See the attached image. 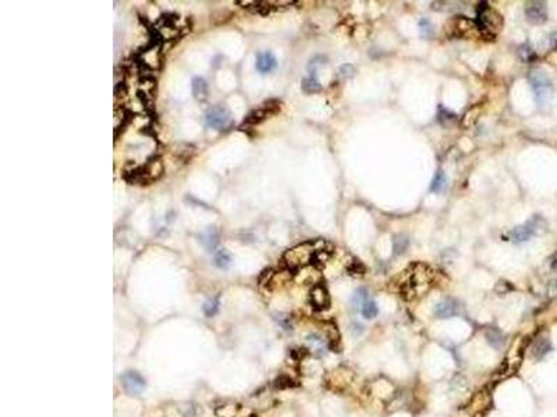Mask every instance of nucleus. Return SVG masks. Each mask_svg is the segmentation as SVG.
I'll list each match as a JSON object with an SVG mask.
<instances>
[{"label":"nucleus","mask_w":557,"mask_h":417,"mask_svg":"<svg viewBox=\"0 0 557 417\" xmlns=\"http://www.w3.org/2000/svg\"><path fill=\"white\" fill-rule=\"evenodd\" d=\"M320 89H322V85L313 74H311L309 77H307L303 81V91L307 94H316Z\"/></svg>","instance_id":"20"},{"label":"nucleus","mask_w":557,"mask_h":417,"mask_svg":"<svg viewBox=\"0 0 557 417\" xmlns=\"http://www.w3.org/2000/svg\"><path fill=\"white\" fill-rule=\"evenodd\" d=\"M446 185H447L446 175H444V173H443L441 170H439L437 173L434 174L432 185H431V191H432V192H436V194H440V192H443V191L446 189Z\"/></svg>","instance_id":"21"},{"label":"nucleus","mask_w":557,"mask_h":417,"mask_svg":"<svg viewBox=\"0 0 557 417\" xmlns=\"http://www.w3.org/2000/svg\"><path fill=\"white\" fill-rule=\"evenodd\" d=\"M122 382L127 392L138 395L145 389V380L135 371H127L122 375Z\"/></svg>","instance_id":"10"},{"label":"nucleus","mask_w":557,"mask_h":417,"mask_svg":"<svg viewBox=\"0 0 557 417\" xmlns=\"http://www.w3.org/2000/svg\"><path fill=\"white\" fill-rule=\"evenodd\" d=\"M139 63L144 65L145 68L148 70H158L160 65V56L159 51L156 49V46L152 45L151 48L145 49L142 52V57L139 60Z\"/></svg>","instance_id":"14"},{"label":"nucleus","mask_w":557,"mask_h":417,"mask_svg":"<svg viewBox=\"0 0 557 417\" xmlns=\"http://www.w3.org/2000/svg\"><path fill=\"white\" fill-rule=\"evenodd\" d=\"M549 44L553 49H557V31L549 36Z\"/></svg>","instance_id":"30"},{"label":"nucleus","mask_w":557,"mask_h":417,"mask_svg":"<svg viewBox=\"0 0 557 417\" xmlns=\"http://www.w3.org/2000/svg\"><path fill=\"white\" fill-rule=\"evenodd\" d=\"M518 54H520V57H521V60H524V61H532V60H535L536 58L535 51H534L528 44H524L522 46H520Z\"/></svg>","instance_id":"24"},{"label":"nucleus","mask_w":557,"mask_h":417,"mask_svg":"<svg viewBox=\"0 0 557 417\" xmlns=\"http://www.w3.org/2000/svg\"><path fill=\"white\" fill-rule=\"evenodd\" d=\"M477 25L484 38L492 39L503 28V17L488 3H479L477 7Z\"/></svg>","instance_id":"1"},{"label":"nucleus","mask_w":557,"mask_h":417,"mask_svg":"<svg viewBox=\"0 0 557 417\" xmlns=\"http://www.w3.org/2000/svg\"><path fill=\"white\" fill-rule=\"evenodd\" d=\"M201 242L202 245L209 251V252H215V248L219 244V234L215 228H209L203 232L201 235Z\"/></svg>","instance_id":"17"},{"label":"nucleus","mask_w":557,"mask_h":417,"mask_svg":"<svg viewBox=\"0 0 557 417\" xmlns=\"http://www.w3.org/2000/svg\"><path fill=\"white\" fill-rule=\"evenodd\" d=\"M549 351L550 344L546 339H539L535 344V346H534V355H535L536 358H542L543 355H546Z\"/></svg>","instance_id":"25"},{"label":"nucleus","mask_w":557,"mask_h":417,"mask_svg":"<svg viewBox=\"0 0 557 417\" xmlns=\"http://www.w3.org/2000/svg\"><path fill=\"white\" fill-rule=\"evenodd\" d=\"M377 313H379L377 305L376 302L372 301V299H368V301L364 302V305L361 306V314L365 317V318H368V320L375 318V317L377 316Z\"/></svg>","instance_id":"22"},{"label":"nucleus","mask_w":557,"mask_h":417,"mask_svg":"<svg viewBox=\"0 0 557 417\" xmlns=\"http://www.w3.org/2000/svg\"><path fill=\"white\" fill-rule=\"evenodd\" d=\"M458 313H460V305L454 299H451V298L443 299L441 302H439L434 306V314L437 317H440V318H447V317L456 316Z\"/></svg>","instance_id":"11"},{"label":"nucleus","mask_w":557,"mask_h":417,"mask_svg":"<svg viewBox=\"0 0 557 417\" xmlns=\"http://www.w3.org/2000/svg\"><path fill=\"white\" fill-rule=\"evenodd\" d=\"M367 301H368V292H367V289L365 288H360V289H357L354 292L351 303H353V306H354L355 309H361L364 302H367Z\"/></svg>","instance_id":"23"},{"label":"nucleus","mask_w":557,"mask_h":417,"mask_svg":"<svg viewBox=\"0 0 557 417\" xmlns=\"http://www.w3.org/2000/svg\"><path fill=\"white\" fill-rule=\"evenodd\" d=\"M279 108H280L279 107V102H268V103H265L262 107L251 111V113L248 114V117H247L246 124H251V125L259 124V122L263 121L268 115L276 113Z\"/></svg>","instance_id":"9"},{"label":"nucleus","mask_w":557,"mask_h":417,"mask_svg":"<svg viewBox=\"0 0 557 417\" xmlns=\"http://www.w3.org/2000/svg\"><path fill=\"white\" fill-rule=\"evenodd\" d=\"M525 18L531 24H543L548 20V8L543 1H528L525 3Z\"/></svg>","instance_id":"8"},{"label":"nucleus","mask_w":557,"mask_h":417,"mask_svg":"<svg viewBox=\"0 0 557 417\" xmlns=\"http://www.w3.org/2000/svg\"><path fill=\"white\" fill-rule=\"evenodd\" d=\"M191 89H192V95H194V98H195L196 101L203 102L208 98V84L201 77H195V78L192 79Z\"/></svg>","instance_id":"16"},{"label":"nucleus","mask_w":557,"mask_h":417,"mask_svg":"<svg viewBox=\"0 0 557 417\" xmlns=\"http://www.w3.org/2000/svg\"><path fill=\"white\" fill-rule=\"evenodd\" d=\"M309 298H311L312 306H313L315 309H319V310L326 309V308L329 306V302H330L329 294H327L326 288L323 287L322 284H316L315 287L312 288Z\"/></svg>","instance_id":"13"},{"label":"nucleus","mask_w":557,"mask_h":417,"mask_svg":"<svg viewBox=\"0 0 557 417\" xmlns=\"http://www.w3.org/2000/svg\"><path fill=\"white\" fill-rule=\"evenodd\" d=\"M545 227H546V223H545V220H543L542 217L535 216L525 224L518 225L514 230H511L510 238H511V241L515 242V244H521V242H525V241H528L532 237H535L539 231L545 230Z\"/></svg>","instance_id":"5"},{"label":"nucleus","mask_w":557,"mask_h":417,"mask_svg":"<svg viewBox=\"0 0 557 417\" xmlns=\"http://www.w3.org/2000/svg\"><path fill=\"white\" fill-rule=\"evenodd\" d=\"M447 32L450 36H457V38H478L482 36L481 29L477 25L474 20H470L464 15L454 17L451 21L447 24Z\"/></svg>","instance_id":"3"},{"label":"nucleus","mask_w":557,"mask_h":417,"mask_svg":"<svg viewBox=\"0 0 557 417\" xmlns=\"http://www.w3.org/2000/svg\"><path fill=\"white\" fill-rule=\"evenodd\" d=\"M277 61L276 57L273 56V53L270 52H259L256 54V61H255V67L256 70L261 72V74H269L276 68Z\"/></svg>","instance_id":"12"},{"label":"nucleus","mask_w":557,"mask_h":417,"mask_svg":"<svg viewBox=\"0 0 557 417\" xmlns=\"http://www.w3.org/2000/svg\"><path fill=\"white\" fill-rule=\"evenodd\" d=\"M340 72H341V75H343V77H346V78H347V77H353V75H354L355 68L351 64H344L340 68Z\"/></svg>","instance_id":"29"},{"label":"nucleus","mask_w":557,"mask_h":417,"mask_svg":"<svg viewBox=\"0 0 557 417\" xmlns=\"http://www.w3.org/2000/svg\"><path fill=\"white\" fill-rule=\"evenodd\" d=\"M481 111H482V106H475V107L470 108V110L464 114L463 121H461V125H463L464 128H470V127H472V125L478 121V118H479V115H481Z\"/></svg>","instance_id":"18"},{"label":"nucleus","mask_w":557,"mask_h":417,"mask_svg":"<svg viewBox=\"0 0 557 417\" xmlns=\"http://www.w3.org/2000/svg\"><path fill=\"white\" fill-rule=\"evenodd\" d=\"M420 29H421V35L427 36V38H429V36L433 34L432 24H431V21H429V20H421V21H420Z\"/></svg>","instance_id":"27"},{"label":"nucleus","mask_w":557,"mask_h":417,"mask_svg":"<svg viewBox=\"0 0 557 417\" xmlns=\"http://www.w3.org/2000/svg\"><path fill=\"white\" fill-rule=\"evenodd\" d=\"M217 309H219V298H213V299H209L208 302L203 305V312H205V314L208 317H212L216 314Z\"/></svg>","instance_id":"26"},{"label":"nucleus","mask_w":557,"mask_h":417,"mask_svg":"<svg viewBox=\"0 0 557 417\" xmlns=\"http://www.w3.org/2000/svg\"><path fill=\"white\" fill-rule=\"evenodd\" d=\"M393 244H394V251H396V253L398 255V253L404 252L405 248H407V244H408V241L403 237H396V239L393 241Z\"/></svg>","instance_id":"28"},{"label":"nucleus","mask_w":557,"mask_h":417,"mask_svg":"<svg viewBox=\"0 0 557 417\" xmlns=\"http://www.w3.org/2000/svg\"><path fill=\"white\" fill-rule=\"evenodd\" d=\"M489 405H491V395L486 391H482L477 394V396H474L470 405V413H472L474 416L484 415L485 410L489 408Z\"/></svg>","instance_id":"15"},{"label":"nucleus","mask_w":557,"mask_h":417,"mask_svg":"<svg viewBox=\"0 0 557 417\" xmlns=\"http://www.w3.org/2000/svg\"><path fill=\"white\" fill-rule=\"evenodd\" d=\"M213 263H215V266L219 267V268H222V270H226V268H229L230 263H232V258H230V255H229V252H227V251L222 249V251H217V252H215V256H213Z\"/></svg>","instance_id":"19"},{"label":"nucleus","mask_w":557,"mask_h":417,"mask_svg":"<svg viewBox=\"0 0 557 417\" xmlns=\"http://www.w3.org/2000/svg\"><path fill=\"white\" fill-rule=\"evenodd\" d=\"M205 122L209 128H213V130H229L233 125L232 113L223 104H217L208 110V113L205 114Z\"/></svg>","instance_id":"4"},{"label":"nucleus","mask_w":557,"mask_h":417,"mask_svg":"<svg viewBox=\"0 0 557 417\" xmlns=\"http://www.w3.org/2000/svg\"><path fill=\"white\" fill-rule=\"evenodd\" d=\"M529 82L535 92L538 103L545 104L546 102H549L552 98V92H553V87H552V81L545 72L532 71L529 74Z\"/></svg>","instance_id":"6"},{"label":"nucleus","mask_w":557,"mask_h":417,"mask_svg":"<svg viewBox=\"0 0 557 417\" xmlns=\"http://www.w3.org/2000/svg\"><path fill=\"white\" fill-rule=\"evenodd\" d=\"M315 252H316L315 242H307V244L298 245L296 248L287 251L283 256V261L290 270H298L313 261Z\"/></svg>","instance_id":"2"},{"label":"nucleus","mask_w":557,"mask_h":417,"mask_svg":"<svg viewBox=\"0 0 557 417\" xmlns=\"http://www.w3.org/2000/svg\"><path fill=\"white\" fill-rule=\"evenodd\" d=\"M156 36L159 39L163 41H172L174 38H177L180 34V28L179 25L176 24V18L170 17V15H163L160 18V21L158 22L156 28H155Z\"/></svg>","instance_id":"7"}]
</instances>
